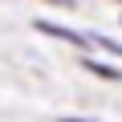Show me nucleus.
I'll use <instances>...</instances> for the list:
<instances>
[{
    "mask_svg": "<svg viewBox=\"0 0 122 122\" xmlns=\"http://www.w3.org/2000/svg\"><path fill=\"white\" fill-rule=\"evenodd\" d=\"M37 29H41V33H49V37H61V41H69V45H77V49H86V45H90L81 33H73V29H61V25H49V20H37Z\"/></svg>",
    "mask_w": 122,
    "mask_h": 122,
    "instance_id": "nucleus-1",
    "label": "nucleus"
},
{
    "mask_svg": "<svg viewBox=\"0 0 122 122\" xmlns=\"http://www.w3.org/2000/svg\"><path fill=\"white\" fill-rule=\"evenodd\" d=\"M86 65H90V69H94L98 77H110V81H122V73H118V69H110V65H98V61H86Z\"/></svg>",
    "mask_w": 122,
    "mask_h": 122,
    "instance_id": "nucleus-2",
    "label": "nucleus"
},
{
    "mask_svg": "<svg viewBox=\"0 0 122 122\" xmlns=\"http://www.w3.org/2000/svg\"><path fill=\"white\" fill-rule=\"evenodd\" d=\"M94 45H102L106 53H114V57H122V45H118V41H110V37H94Z\"/></svg>",
    "mask_w": 122,
    "mask_h": 122,
    "instance_id": "nucleus-3",
    "label": "nucleus"
},
{
    "mask_svg": "<svg viewBox=\"0 0 122 122\" xmlns=\"http://www.w3.org/2000/svg\"><path fill=\"white\" fill-rule=\"evenodd\" d=\"M57 122H94V118H57Z\"/></svg>",
    "mask_w": 122,
    "mask_h": 122,
    "instance_id": "nucleus-4",
    "label": "nucleus"
},
{
    "mask_svg": "<svg viewBox=\"0 0 122 122\" xmlns=\"http://www.w3.org/2000/svg\"><path fill=\"white\" fill-rule=\"evenodd\" d=\"M49 4H65V8H69V4H73V0H49Z\"/></svg>",
    "mask_w": 122,
    "mask_h": 122,
    "instance_id": "nucleus-5",
    "label": "nucleus"
}]
</instances>
